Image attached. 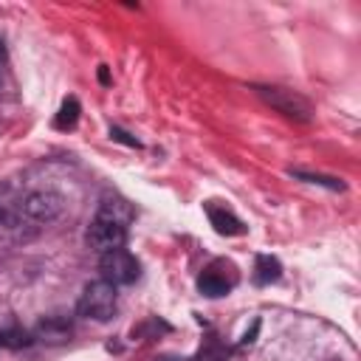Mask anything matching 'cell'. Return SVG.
I'll use <instances>...</instances> for the list:
<instances>
[{"mask_svg": "<svg viewBox=\"0 0 361 361\" xmlns=\"http://www.w3.org/2000/svg\"><path fill=\"white\" fill-rule=\"evenodd\" d=\"M116 302H118L116 285H110V282H104V279H96V282H90V285L82 290L76 310H79V316H85V319L107 322V319H113V313H116Z\"/></svg>", "mask_w": 361, "mask_h": 361, "instance_id": "1", "label": "cell"}, {"mask_svg": "<svg viewBox=\"0 0 361 361\" xmlns=\"http://www.w3.org/2000/svg\"><path fill=\"white\" fill-rule=\"evenodd\" d=\"M85 240H87V245H90L93 251L107 254V251H116V248L124 245L127 228H124L121 220H116V217H110V214H104V212H96V217H93L90 226H87Z\"/></svg>", "mask_w": 361, "mask_h": 361, "instance_id": "2", "label": "cell"}, {"mask_svg": "<svg viewBox=\"0 0 361 361\" xmlns=\"http://www.w3.org/2000/svg\"><path fill=\"white\" fill-rule=\"evenodd\" d=\"M257 93H259L262 102H268V104H271L274 110H279L282 116H288V118H293V121H310L313 107H310V102H307L305 96H299L296 90H288V87H265V85H259Z\"/></svg>", "mask_w": 361, "mask_h": 361, "instance_id": "3", "label": "cell"}, {"mask_svg": "<svg viewBox=\"0 0 361 361\" xmlns=\"http://www.w3.org/2000/svg\"><path fill=\"white\" fill-rule=\"evenodd\" d=\"M99 271H102V279L110 282V285H130V282L138 279L141 265H138V259L127 248H116V251L102 254Z\"/></svg>", "mask_w": 361, "mask_h": 361, "instance_id": "4", "label": "cell"}, {"mask_svg": "<svg viewBox=\"0 0 361 361\" xmlns=\"http://www.w3.org/2000/svg\"><path fill=\"white\" fill-rule=\"evenodd\" d=\"M62 209H65V200H62V195H56V192L39 189V192H31V195L23 197V214H25L28 220H37V223H51V220H56V217L62 214Z\"/></svg>", "mask_w": 361, "mask_h": 361, "instance_id": "5", "label": "cell"}, {"mask_svg": "<svg viewBox=\"0 0 361 361\" xmlns=\"http://www.w3.org/2000/svg\"><path fill=\"white\" fill-rule=\"evenodd\" d=\"M237 285V271L231 262L217 259L212 262L200 276H197V288L203 296H226L231 288Z\"/></svg>", "mask_w": 361, "mask_h": 361, "instance_id": "6", "label": "cell"}, {"mask_svg": "<svg viewBox=\"0 0 361 361\" xmlns=\"http://www.w3.org/2000/svg\"><path fill=\"white\" fill-rule=\"evenodd\" d=\"M206 214H209V223L214 226L217 234H226V237H237V234H245V226L240 217H234L231 212L214 206V203H206Z\"/></svg>", "mask_w": 361, "mask_h": 361, "instance_id": "7", "label": "cell"}, {"mask_svg": "<svg viewBox=\"0 0 361 361\" xmlns=\"http://www.w3.org/2000/svg\"><path fill=\"white\" fill-rule=\"evenodd\" d=\"M279 276H282L279 259L271 257V254H259L257 262H254V282H257V285H271V282H276Z\"/></svg>", "mask_w": 361, "mask_h": 361, "instance_id": "8", "label": "cell"}, {"mask_svg": "<svg viewBox=\"0 0 361 361\" xmlns=\"http://www.w3.org/2000/svg\"><path fill=\"white\" fill-rule=\"evenodd\" d=\"M37 336H39L42 341L62 344V341H68V338H71V324H68L65 319H45V322H39Z\"/></svg>", "mask_w": 361, "mask_h": 361, "instance_id": "9", "label": "cell"}, {"mask_svg": "<svg viewBox=\"0 0 361 361\" xmlns=\"http://www.w3.org/2000/svg\"><path fill=\"white\" fill-rule=\"evenodd\" d=\"M76 121H79V102H76L73 96H68V99L62 102L56 118H54V127H56V130H73Z\"/></svg>", "mask_w": 361, "mask_h": 361, "instance_id": "10", "label": "cell"}, {"mask_svg": "<svg viewBox=\"0 0 361 361\" xmlns=\"http://www.w3.org/2000/svg\"><path fill=\"white\" fill-rule=\"evenodd\" d=\"M31 341H34L31 333H25V330H20V327L0 330V347H11V350H17V347H28Z\"/></svg>", "mask_w": 361, "mask_h": 361, "instance_id": "11", "label": "cell"}, {"mask_svg": "<svg viewBox=\"0 0 361 361\" xmlns=\"http://www.w3.org/2000/svg\"><path fill=\"white\" fill-rule=\"evenodd\" d=\"M296 178L307 180V183H322V186H330V189H344L341 180H333V178H322V175H310V172H293Z\"/></svg>", "mask_w": 361, "mask_h": 361, "instance_id": "12", "label": "cell"}, {"mask_svg": "<svg viewBox=\"0 0 361 361\" xmlns=\"http://www.w3.org/2000/svg\"><path fill=\"white\" fill-rule=\"evenodd\" d=\"M110 135H113V138H118V141H124V144H130V147H138V141H135V138H130V135H127L124 130H118V127H113V130H110Z\"/></svg>", "mask_w": 361, "mask_h": 361, "instance_id": "13", "label": "cell"}, {"mask_svg": "<svg viewBox=\"0 0 361 361\" xmlns=\"http://www.w3.org/2000/svg\"><path fill=\"white\" fill-rule=\"evenodd\" d=\"M257 330H259V322H254V327L243 336V344H251V341H254V336H257Z\"/></svg>", "mask_w": 361, "mask_h": 361, "instance_id": "14", "label": "cell"}, {"mask_svg": "<svg viewBox=\"0 0 361 361\" xmlns=\"http://www.w3.org/2000/svg\"><path fill=\"white\" fill-rule=\"evenodd\" d=\"M99 79H102V85H107V82H110V76H107V68H104V65L99 68Z\"/></svg>", "mask_w": 361, "mask_h": 361, "instance_id": "15", "label": "cell"}, {"mask_svg": "<svg viewBox=\"0 0 361 361\" xmlns=\"http://www.w3.org/2000/svg\"><path fill=\"white\" fill-rule=\"evenodd\" d=\"M3 56H6V48H3V42H0V62H3Z\"/></svg>", "mask_w": 361, "mask_h": 361, "instance_id": "16", "label": "cell"}]
</instances>
